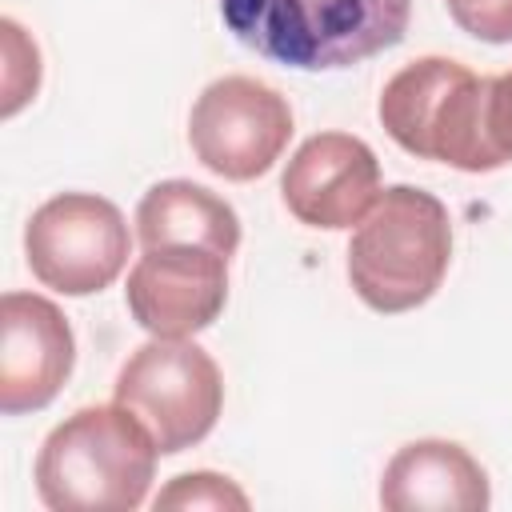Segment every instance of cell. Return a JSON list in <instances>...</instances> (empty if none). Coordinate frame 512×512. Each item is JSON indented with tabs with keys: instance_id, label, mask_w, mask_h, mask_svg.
Segmentation results:
<instances>
[{
	"instance_id": "obj_6",
	"label": "cell",
	"mask_w": 512,
	"mask_h": 512,
	"mask_svg": "<svg viewBox=\"0 0 512 512\" xmlns=\"http://www.w3.org/2000/svg\"><path fill=\"white\" fill-rule=\"evenodd\" d=\"M28 268L44 288L92 296L128 264V224L120 208L92 192H60L44 200L24 228Z\"/></svg>"
},
{
	"instance_id": "obj_5",
	"label": "cell",
	"mask_w": 512,
	"mask_h": 512,
	"mask_svg": "<svg viewBox=\"0 0 512 512\" xmlns=\"http://www.w3.org/2000/svg\"><path fill=\"white\" fill-rule=\"evenodd\" d=\"M116 404L152 432L160 456H176L216 428L224 380L216 360L188 336H152L124 360Z\"/></svg>"
},
{
	"instance_id": "obj_10",
	"label": "cell",
	"mask_w": 512,
	"mask_h": 512,
	"mask_svg": "<svg viewBox=\"0 0 512 512\" xmlns=\"http://www.w3.org/2000/svg\"><path fill=\"white\" fill-rule=\"evenodd\" d=\"M76 340L68 316L36 292H4L0 300V412L24 416L56 400L72 376Z\"/></svg>"
},
{
	"instance_id": "obj_1",
	"label": "cell",
	"mask_w": 512,
	"mask_h": 512,
	"mask_svg": "<svg viewBox=\"0 0 512 512\" xmlns=\"http://www.w3.org/2000/svg\"><path fill=\"white\" fill-rule=\"evenodd\" d=\"M156 440L124 404H88L48 432L36 492L52 512H132L156 476Z\"/></svg>"
},
{
	"instance_id": "obj_4",
	"label": "cell",
	"mask_w": 512,
	"mask_h": 512,
	"mask_svg": "<svg viewBox=\"0 0 512 512\" xmlns=\"http://www.w3.org/2000/svg\"><path fill=\"white\" fill-rule=\"evenodd\" d=\"M452 260L448 208L412 184L376 196L348 244V280L376 312H412L436 296Z\"/></svg>"
},
{
	"instance_id": "obj_8",
	"label": "cell",
	"mask_w": 512,
	"mask_h": 512,
	"mask_svg": "<svg viewBox=\"0 0 512 512\" xmlns=\"http://www.w3.org/2000/svg\"><path fill=\"white\" fill-rule=\"evenodd\" d=\"M128 312L152 336H196L228 300V260L208 248H144L128 272Z\"/></svg>"
},
{
	"instance_id": "obj_2",
	"label": "cell",
	"mask_w": 512,
	"mask_h": 512,
	"mask_svg": "<svg viewBox=\"0 0 512 512\" xmlns=\"http://www.w3.org/2000/svg\"><path fill=\"white\" fill-rule=\"evenodd\" d=\"M220 16L264 60L332 72L400 44L412 0H220Z\"/></svg>"
},
{
	"instance_id": "obj_3",
	"label": "cell",
	"mask_w": 512,
	"mask_h": 512,
	"mask_svg": "<svg viewBox=\"0 0 512 512\" xmlns=\"http://www.w3.org/2000/svg\"><path fill=\"white\" fill-rule=\"evenodd\" d=\"M380 124L420 160H440L460 172H492L504 164L492 128V76H476L448 56L404 64L380 92Z\"/></svg>"
},
{
	"instance_id": "obj_7",
	"label": "cell",
	"mask_w": 512,
	"mask_h": 512,
	"mask_svg": "<svg viewBox=\"0 0 512 512\" xmlns=\"http://www.w3.org/2000/svg\"><path fill=\"white\" fill-rule=\"evenodd\" d=\"M288 136H292L288 100L252 76L212 80L196 96L188 116V144L196 160L224 180L264 176L288 148Z\"/></svg>"
},
{
	"instance_id": "obj_16",
	"label": "cell",
	"mask_w": 512,
	"mask_h": 512,
	"mask_svg": "<svg viewBox=\"0 0 512 512\" xmlns=\"http://www.w3.org/2000/svg\"><path fill=\"white\" fill-rule=\"evenodd\" d=\"M492 128H496V148L508 164L512 160V72L492 76Z\"/></svg>"
},
{
	"instance_id": "obj_13",
	"label": "cell",
	"mask_w": 512,
	"mask_h": 512,
	"mask_svg": "<svg viewBox=\"0 0 512 512\" xmlns=\"http://www.w3.org/2000/svg\"><path fill=\"white\" fill-rule=\"evenodd\" d=\"M156 508H236V512H244L248 508V496L228 476H216V472H184V476H176L156 496Z\"/></svg>"
},
{
	"instance_id": "obj_11",
	"label": "cell",
	"mask_w": 512,
	"mask_h": 512,
	"mask_svg": "<svg viewBox=\"0 0 512 512\" xmlns=\"http://www.w3.org/2000/svg\"><path fill=\"white\" fill-rule=\"evenodd\" d=\"M488 500L484 468L452 440H412L380 476V504L388 512H484Z\"/></svg>"
},
{
	"instance_id": "obj_12",
	"label": "cell",
	"mask_w": 512,
	"mask_h": 512,
	"mask_svg": "<svg viewBox=\"0 0 512 512\" xmlns=\"http://www.w3.org/2000/svg\"><path fill=\"white\" fill-rule=\"evenodd\" d=\"M136 240L144 248H208L228 260L240 248V216L224 196H216L204 184L160 180L144 192L136 208Z\"/></svg>"
},
{
	"instance_id": "obj_14",
	"label": "cell",
	"mask_w": 512,
	"mask_h": 512,
	"mask_svg": "<svg viewBox=\"0 0 512 512\" xmlns=\"http://www.w3.org/2000/svg\"><path fill=\"white\" fill-rule=\"evenodd\" d=\"M452 20L488 44H512V0H444Z\"/></svg>"
},
{
	"instance_id": "obj_15",
	"label": "cell",
	"mask_w": 512,
	"mask_h": 512,
	"mask_svg": "<svg viewBox=\"0 0 512 512\" xmlns=\"http://www.w3.org/2000/svg\"><path fill=\"white\" fill-rule=\"evenodd\" d=\"M0 32H4V60H8V68H4V108H8L16 88H20V80H16L20 72L32 84H40V52H36V44L24 36V28L16 20H0Z\"/></svg>"
},
{
	"instance_id": "obj_9",
	"label": "cell",
	"mask_w": 512,
	"mask_h": 512,
	"mask_svg": "<svg viewBox=\"0 0 512 512\" xmlns=\"http://www.w3.org/2000/svg\"><path fill=\"white\" fill-rule=\"evenodd\" d=\"M280 196L308 228H352L380 196V160L360 136L316 132L288 160Z\"/></svg>"
}]
</instances>
